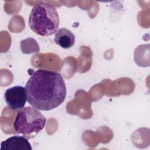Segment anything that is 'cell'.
I'll return each instance as SVG.
<instances>
[{
    "label": "cell",
    "mask_w": 150,
    "mask_h": 150,
    "mask_svg": "<svg viewBox=\"0 0 150 150\" xmlns=\"http://www.w3.org/2000/svg\"><path fill=\"white\" fill-rule=\"evenodd\" d=\"M25 88L28 103L42 111H50L60 106L67 93L62 76L56 71L43 69L35 71Z\"/></svg>",
    "instance_id": "cell-1"
},
{
    "label": "cell",
    "mask_w": 150,
    "mask_h": 150,
    "mask_svg": "<svg viewBox=\"0 0 150 150\" xmlns=\"http://www.w3.org/2000/svg\"><path fill=\"white\" fill-rule=\"evenodd\" d=\"M30 29L41 36H49L58 30L60 20L55 6L47 2L35 5L28 20Z\"/></svg>",
    "instance_id": "cell-2"
},
{
    "label": "cell",
    "mask_w": 150,
    "mask_h": 150,
    "mask_svg": "<svg viewBox=\"0 0 150 150\" xmlns=\"http://www.w3.org/2000/svg\"><path fill=\"white\" fill-rule=\"evenodd\" d=\"M46 122L45 117L39 110L28 106L20 110L13 122L16 133L27 139L35 138L45 127Z\"/></svg>",
    "instance_id": "cell-3"
},
{
    "label": "cell",
    "mask_w": 150,
    "mask_h": 150,
    "mask_svg": "<svg viewBox=\"0 0 150 150\" xmlns=\"http://www.w3.org/2000/svg\"><path fill=\"white\" fill-rule=\"evenodd\" d=\"M5 102L9 108L12 110H19L24 108L27 96L25 87L15 86L8 88L4 94Z\"/></svg>",
    "instance_id": "cell-4"
},
{
    "label": "cell",
    "mask_w": 150,
    "mask_h": 150,
    "mask_svg": "<svg viewBox=\"0 0 150 150\" xmlns=\"http://www.w3.org/2000/svg\"><path fill=\"white\" fill-rule=\"evenodd\" d=\"M28 139L23 136L15 135L1 142L0 150H32Z\"/></svg>",
    "instance_id": "cell-5"
},
{
    "label": "cell",
    "mask_w": 150,
    "mask_h": 150,
    "mask_svg": "<svg viewBox=\"0 0 150 150\" xmlns=\"http://www.w3.org/2000/svg\"><path fill=\"white\" fill-rule=\"evenodd\" d=\"M54 41L55 43L63 49H69L72 47L75 42L74 35L69 29L62 28L54 34Z\"/></svg>",
    "instance_id": "cell-6"
}]
</instances>
